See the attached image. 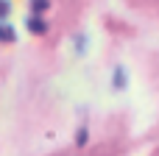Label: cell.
Wrapping results in <instances>:
<instances>
[{"instance_id":"cell-1","label":"cell","mask_w":159,"mask_h":156,"mask_svg":"<svg viewBox=\"0 0 159 156\" xmlns=\"http://www.w3.org/2000/svg\"><path fill=\"white\" fill-rule=\"evenodd\" d=\"M28 31H31V33H39V36H42V33H48V25H45L39 17H31V20H28Z\"/></svg>"},{"instance_id":"cell-2","label":"cell","mask_w":159,"mask_h":156,"mask_svg":"<svg viewBox=\"0 0 159 156\" xmlns=\"http://www.w3.org/2000/svg\"><path fill=\"white\" fill-rule=\"evenodd\" d=\"M31 8L34 11H45L48 8V0H31Z\"/></svg>"},{"instance_id":"cell-3","label":"cell","mask_w":159,"mask_h":156,"mask_svg":"<svg viewBox=\"0 0 159 156\" xmlns=\"http://www.w3.org/2000/svg\"><path fill=\"white\" fill-rule=\"evenodd\" d=\"M8 17V0H0V20Z\"/></svg>"}]
</instances>
